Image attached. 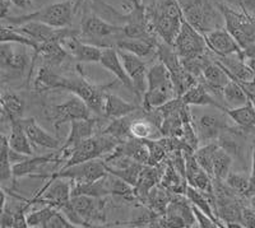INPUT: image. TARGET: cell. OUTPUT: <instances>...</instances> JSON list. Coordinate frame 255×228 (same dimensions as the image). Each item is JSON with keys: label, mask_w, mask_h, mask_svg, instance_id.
<instances>
[{"label": "cell", "mask_w": 255, "mask_h": 228, "mask_svg": "<svg viewBox=\"0 0 255 228\" xmlns=\"http://www.w3.org/2000/svg\"><path fill=\"white\" fill-rule=\"evenodd\" d=\"M46 228H77L61 211H56L47 222Z\"/></svg>", "instance_id": "cell-48"}, {"label": "cell", "mask_w": 255, "mask_h": 228, "mask_svg": "<svg viewBox=\"0 0 255 228\" xmlns=\"http://www.w3.org/2000/svg\"><path fill=\"white\" fill-rule=\"evenodd\" d=\"M194 126L199 142L204 144L218 140L230 129L226 116L221 114H204L195 120Z\"/></svg>", "instance_id": "cell-18"}, {"label": "cell", "mask_w": 255, "mask_h": 228, "mask_svg": "<svg viewBox=\"0 0 255 228\" xmlns=\"http://www.w3.org/2000/svg\"><path fill=\"white\" fill-rule=\"evenodd\" d=\"M181 99L189 106H211L223 113H226L227 110V107L221 104L217 97L207 88L206 84L200 81L195 86L191 87L190 90L186 91Z\"/></svg>", "instance_id": "cell-26"}, {"label": "cell", "mask_w": 255, "mask_h": 228, "mask_svg": "<svg viewBox=\"0 0 255 228\" xmlns=\"http://www.w3.org/2000/svg\"><path fill=\"white\" fill-rule=\"evenodd\" d=\"M247 63L249 64V67L255 72V56H253V58H248Z\"/></svg>", "instance_id": "cell-55"}, {"label": "cell", "mask_w": 255, "mask_h": 228, "mask_svg": "<svg viewBox=\"0 0 255 228\" xmlns=\"http://www.w3.org/2000/svg\"><path fill=\"white\" fill-rule=\"evenodd\" d=\"M183 15L202 35L225 27V17L215 0H179Z\"/></svg>", "instance_id": "cell-2"}, {"label": "cell", "mask_w": 255, "mask_h": 228, "mask_svg": "<svg viewBox=\"0 0 255 228\" xmlns=\"http://www.w3.org/2000/svg\"><path fill=\"white\" fill-rule=\"evenodd\" d=\"M232 165H234V157L220 145L216 150L215 159H213V179L226 180L229 173L231 172Z\"/></svg>", "instance_id": "cell-38"}, {"label": "cell", "mask_w": 255, "mask_h": 228, "mask_svg": "<svg viewBox=\"0 0 255 228\" xmlns=\"http://www.w3.org/2000/svg\"><path fill=\"white\" fill-rule=\"evenodd\" d=\"M58 211V208L52 205H45L44 208L35 212H29L27 214V225L31 228H46L47 222L52 217V214Z\"/></svg>", "instance_id": "cell-43"}, {"label": "cell", "mask_w": 255, "mask_h": 228, "mask_svg": "<svg viewBox=\"0 0 255 228\" xmlns=\"http://www.w3.org/2000/svg\"><path fill=\"white\" fill-rule=\"evenodd\" d=\"M229 74L213 55V60L209 61L208 65L204 68L203 77H202L200 82H203L207 88L211 91V93H213L217 99L222 100L223 87L229 83Z\"/></svg>", "instance_id": "cell-25"}, {"label": "cell", "mask_w": 255, "mask_h": 228, "mask_svg": "<svg viewBox=\"0 0 255 228\" xmlns=\"http://www.w3.org/2000/svg\"><path fill=\"white\" fill-rule=\"evenodd\" d=\"M220 144L218 142H212L207 143V144L202 145V147L198 148L194 152V156L197 158V161L199 162V165L207 171V172L213 177V159H215L216 150L218 149Z\"/></svg>", "instance_id": "cell-42"}, {"label": "cell", "mask_w": 255, "mask_h": 228, "mask_svg": "<svg viewBox=\"0 0 255 228\" xmlns=\"http://www.w3.org/2000/svg\"><path fill=\"white\" fill-rule=\"evenodd\" d=\"M193 211H194L195 220H197V226L200 228H217L218 225L212 220L211 217L207 216L206 213L198 209L197 207L193 205Z\"/></svg>", "instance_id": "cell-49"}, {"label": "cell", "mask_w": 255, "mask_h": 228, "mask_svg": "<svg viewBox=\"0 0 255 228\" xmlns=\"http://www.w3.org/2000/svg\"><path fill=\"white\" fill-rule=\"evenodd\" d=\"M133 115V114H131ZM131 115L124 116V117H119V118H114V120H110L109 124L105 126V129L100 133L108 134V135L114 136L115 139H118L120 143L125 142L128 139L133 138L130 131V126L131 122L134 120V116L131 118Z\"/></svg>", "instance_id": "cell-36"}, {"label": "cell", "mask_w": 255, "mask_h": 228, "mask_svg": "<svg viewBox=\"0 0 255 228\" xmlns=\"http://www.w3.org/2000/svg\"><path fill=\"white\" fill-rule=\"evenodd\" d=\"M13 5L19 9H28L32 6V0H10Z\"/></svg>", "instance_id": "cell-54"}, {"label": "cell", "mask_w": 255, "mask_h": 228, "mask_svg": "<svg viewBox=\"0 0 255 228\" xmlns=\"http://www.w3.org/2000/svg\"><path fill=\"white\" fill-rule=\"evenodd\" d=\"M159 186L174 194H186L188 190V181L185 177L174 167L166 158V168L159 181Z\"/></svg>", "instance_id": "cell-32"}, {"label": "cell", "mask_w": 255, "mask_h": 228, "mask_svg": "<svg viewBox=\"0 0 255 228\" xmlns=\"http://www.w3.org/2000/svg\"><path fill=\"white\" fill-rule=\"evenodd\" d=\"M176 97L171 74L162 61L153 64L148 69L147 91L142 100V107L145 111L163 106L166 102Z\"/></svg>", "instance_id": "cell-3"}, {"label": "cell", "mask_w": 255, "mask_h": 228, "mask_svg": "<svg viewBox=\"0 0 255 228\" xmlns=\"http://www.w3.org/2000/svg\"><path fill=\"white\" fill-rule=\"evenodd\" d=\"M131 135L138 139H159L162 136L161 129L144 116L142 107V116H134L130 126Z\"/></svg>", "instance_id": "cell-34"}, {"label": "cell", "mask_w": 255, "mask_h": 228, "mask_svg": "<svg viewBox=\"0 0 255 228\" xmlns=\"http://www.w3.org/2000/svg\"><path fill=\"white\" fill-rule=\"evenodd\" d=\"M159 43L151 42V41L139 40V38H120L116 41V47L119 50L131 52L139 58H148V56L157 54V47Z\"/></svg>", "instance_id": "cell-31"}, {"label": "cell", "mask_w": 255, "mask_h": 228, "mask_svg": "<svg viewBox=\"0 0 255 228\" xmlns=\"http://www.w3.org/2000/svg\"><path fill=\"white\" fill-rule=\"evenodd\" d=\"M225 17V27L238 41L241 49L245 50L255 42V18L217 1Z\"/></svg>", "instance_id": "cell-6"}, {"label": "cell", "mask_w": 255, "mask_h": 228, "mask_svg": "<svg viewBox=\"0 0 255 228\" xmlns=\"http://www.w3.org/2000/svg\"><path fill=\"white\" fill-rule=\"evenodd\" d=\"M100 64H101L102 67L108 70V72L113 73L116 77V79H118L123 86L127 87L128 90L134 93L133 82L129 78L127 70H125L124 64H123L122 58H120L118 47H105L104 51H102Z\"/></svg>", "instance_id": "cell-22"}, {"label": "cell", "mask_w": 255, "mask_h": 228, "mask_svg": "<svg viewBox=\"0 0 255 228\" xmlns=\"http://www.w3.org/2000/svg\"><path fill=\"white\" fill-rule=\"evenodd\" d=\"M166 161L161 162L156 166L144 165L142 173H140L139 181L135 185V193L139 199V204L143 205L145 198L149 194V191L157 185H159V181L162 179V175L165 172Z\"/></svg>", "instance_id": "cell-24"}, {"label": "cell", "mask_w": 255, "mask_h": 228, "mask_svg": "<svg viewBox=\"0 0 255 228\" xmlns=\"http://www.w3.org/2000/svg\"><path fill=\"white\" fill-rule=\"evenodd\" d=\"M15 43L1 42L0 45V63H1V77L3 81L22 78L23 74L31 70L32 56L27 52V47L22 45L20 49L14 46Z\"/></svg>", "instance_id": "cell-7"}, {"label": "cell", "mask_w": 255, "mask_h": 228, "mask_svg": "<svg viewBox=\"0 0 255 228\" xmlns=\"http://www.w3.org/2000/svg\"><path fill=\"white\" fill-rule=\"evenodd\" d=\"M215 55V54H213ZM215 59L222 65V68L226 70L229 77L235 81H255V72L249 67L247 63V59L244 55H229V56H216Z\"/></svg>", "instance_id": "cell-21"}, {"label": "cell", "mask_w": 255, "mask_h": 228, "mask_svg": "<svg viewBox=\"0 0 255 228\" xmlns=\"http://www.w3.org/2000/svg\"><path fill=\"white\" fill-rule=\"evenodd\" d=\"M143 6V0H122V8L124 13H131L136 8Z\"/></svg>", "instance_id": "cell-51"}, {"label": "cell", "mask_w": 255, "mask_h": 228, "mask_svg": "<svg viewBox=\"0 0 255 228\" xmlns=\"http://www.w3.org/2000/svg\"><path fill=\"white\" fill-rule=\"evenodd\" d=\"M249 204L253 208V211L255 212V195H252V197L249 198Z\"/></svg>", "instance_id": "cell-56"}, {"label": "cell", "mask_w": 255, "mask_h": 228, "mask_svg": "<svg viewBox=\"0 0 255 228\" xmlns=\"http://www.w3.org/2000/svg\"><path fill=\"white\" fill-rule=\"evenodd\" d=\"M68 81H69V78L58 74V73L52 70L50 65L45 64V65L38 68L37 74H36L33 83H32V88L37 93L56 90L67 91Z\"/></svg>", "instance_id": "cell-23"}, {"label": "cell", "mask_w": 255, "mask_h": 228, "mask_svg": "<svg viewBox=\"0 0 255 228\" xmlns=\"http://www.w3.org/2000/svg\"><path fill=\"white\" fill-rule=\"evenodd\" d=\"M172 193L163 189L162 186L157 185L152 189L145 198L143 205H145L149 211L154 212L158 216H165L168 208V204L171 202Z\"/></svg>", "instance_id": "cell-33"}, {"label": "cell", "mask_w": 255, "mask_h": 228, "mask_svg": "<svg viewBox=\"0 0 255 228\" xmlns=\"http://www.w3.org/2000/svg\"><path fill=\"white\" fill-rule=\"evenodd\" d=\"M1 115L3 120H8L9 124L15 120L23 118L26 102L18 93L13 91H3L1 92Z\"/></svg>", "instance_id": "cell-28"}, {"label": "cell", "mask_w": 255, "mask_h": 228, "mask_svg": "<svg viewBox=\"0 0 255 228\" xmlns=\"http://www.w3.org/2000/svg\"><path fill=\"white\" fill-rule=\"evenodd\" d=\"M106 120V117H105ZM105 120L99 117H90L83 118V120H74L70 122V131L68 134L67 139L64 144L60 147V152H68L79 143H82L86 139L91 138V136L96 135L97 133L102 131L106 125H104Z\"/></svg>", "instance_id": "cell-14"}, {"label": "cell", "mask_w": 255, "mask_h": 228, "mask_svg": "<svg viewBox=\"0 0 255 228\" xmlns=\"http://www.w3.org/2000/svg\"><path fill=\"white\" fill-rule=\"evenodd\" d=\"M243 225L244 227L255 228V212L250 204H247L243 209Z\"/></svg>", "instance_id": "cell-50"}, {"label": "cell", "mask_w": 255, "mask_h": 228, "mask_svg": "<svg viewBox=\"0 0 255 228\" xmlns=\"http://www.w3.org/2000/svg\"><path fill=\"white\" fill-rule=\"evenodd\" d=\"M108 166L106 162L100 158L91 159V161L70 166L65 170H58L56 172H50L46 175H41L37 179L54 180L63 177L73 182H92L102 179L108 175Z\"/></svg>", "instance_id": "cell-9"}, {"label": "cell", "mask_w": 255, "mask_h": 228, "mask_svg": "<svg viewBox=\"0 0 255 228\" xmlns=\"http://www.w3.org/2000/svg\"><path fill=\"white\" fill-rule=\"evenodd\" d=\"M69 55L78 63H100L104 49L92 43L84 42L79 38V35L69 36L61 41Z\"/></svg>", "instance_id": "cell-20"}, {"label": "cell", "mask_w": 255, "mask_h": 228, "mask_svg": "<svg viewBox=\"0 0 255 228\" xmlns=\"http://www.w3.org/2000/svg\"><path fill=\"white\" fill-rule=\"evenodd\" d=\"M79 4L73 0H63L56 1L50 5L22 15H9L4 18L3 23L9 26H19L27 22H40V23L49 24L55 28H64L72 24L73 15L76 13Z\"/></svg>", "instance_id": "cell-1"}, {"label": "cell", "mask_w": 255, "mask_h": 228, "mask_svg": "<svg viewBox=\"0 0 255 228\" xmlns=\"http://www.w3.org/2000/svg\"><path fill=\"white\" fill-rule=\"evenodd\" d=\"M119 50V49H118ZM120 58H122L124 68L127 70L129 78L131 79L134 86V95H135L136 100L142 102L143 96H144L145 91H147L148 84V68L147 64L143 61L142 58L134 55L131 52L124 51V50H119Z\"/></svg>", "instance_id": "cell-15"}, {"label": "cell", "mask_w": 255, "mask_h": 228, "mask_svg": "<svg viewBox=\"0 0 255 228\" xmlns=\"http://www.w3.org/2000/svg\"><path fill=\"white\" fill-rule=\"evenodd\" d=\"M140 109H142V106H139V105L133 104V102H128L125 100H123L122 97H119V96L108 93L106 101H105L104 116L106 118H109V120H114V118L131 115V114L136 113Z\"/></svg>", "instance_id": "cell-29"}, {"label": "cell", "mask_w": 255, "mask_h": 228, "mask_svg": "<svg viewBox=\"0 0 255 228\" xmlns=\"http://www.w3.org/2000/svg\"><path fill=\"white\" fill-rule=\"evenodd\" d=\"M0 42H12L19 43L28 46L29 49L35 50L37 49L38 42L28 36L20 33L18 29H15L14 26H9V24H1V36H0Z\"/></svg>", "instance_id": "cell-40"}, {"label": "cell", "mask_w": 255, "mask_h": 228, "mask_svg": "<svg viewBox=\"0 0 255 228\" xmlns=\"http://www.w3.org/2000/svg\"><path fill=\"white\" fill-rule=\"evenodd\" d=\"M227 185L235 190L239 195L245 198H249V189H250V175L245 172H230L227 179L225 180Z\"/></svg>", "instance_id": "cell-44"}, {"label": "cell", "mask_w": 255, "mask_h": 228, "mask_svg": "<svg viewBox=\"0 0 255 228\" xmlns=\"http://www.w3.org/2000/svg\"><path fill=\"white\" fill-rule=\"evenodd\" d=\"M222 100L227 109H236V107H240L249 102L247 93L244 92L240 84L231 78H230L229 83L223 87Z\"/></svg>", "instance_id": "cell-37"}, {"label": "cell", "mask_w": 255, "mask_h": 228, "mask_svg": "<svg viewBox=\"0 0 255 228\" xmlns=\"http://www.w3.org/2000/svg\"><path fill=\"white\" fill-rule=\"evenodd\" d=\"M42 114L47 121L52 122V125L58 129L60 125L65 124V122L90 118L91 109L81 97L74 95V97L67 100L63 104L45 106L42 109Z\"/></svg>", "instance_id": "cell-8"}, {"label": "cell", "mask_w": 255, "mask_h": 228, "mask_svg": "<svg viewBox=\"0 0 255 228\" xmlns=\"http://www.w3.org/2000/svg\"><path fill=\"white\" fill-rule=\"evenodd\" d=\"M255 195V142L253 145V165L252 173H250V189H249V198Z\"/></svg>", "instance_id": "cell-52"}, {"label": "cell", "mask_w": 255, "mask_h": 228, "mask_svg": "<svg viewBox=\"0 0 255 228\" xmlns=\"http://www.w3.org/2000/svg\"><path fill=\"white\" fill-rule=\"evenodd\" d=\"M226 5L255 18V0H221Z\"/></svg>", "instance_id": "cell-47"}, {"label": "cell", "mask_w": 255, "mask_h": 228, "mask_svg": "<svg viewBox=\"0 0 255 228\" xmlns=\"http://www.w3.org/2000/svg\"><path fill=\"white\" fill-rule=\"evenodd\" d=\"M226 115L235 125L255 131V106L250 101L236 109H227Z\"/></svg>", "instance_id": "cell-35"}, {"label": "cell", "mask_w": 255, "mask_h": 228, "mask_svg": "<svg viewBox=\"0 0 255 228\" xmlns=\"http://www.w3.org/2000/svg\"><path fill=\"white\" fill-rule=\"evenodd\" d=\"M183 130L184 121L183 117H181V114H176V115L163 117L162 125H161V133H162V136H177V138H181V135H183Z\"/></svg>", "instance_id": "cell-45"}, {"label": "cell", "mask_w": 255, "mask_h": 228, "mask_svg": "<svg viewBox=\"0 0 255 228\" xmlns=\"http://www.w3.org/2000/svg\"><path fill=\"white\" fill-rule=\"evenodd\" d=\"M14 27L20 33L33 38L37 42H45V41H60L61 42L64 38L69 37V36L81 35L79 29H73L69 27L55 28V27L40 23V22H27V23Z\"/></svg>", "instance_id": "cell-16"}, {"label": "cell", "mask_w": 255, "mask_h": 228, "mask_svg": "<svg viewBox=\"0 0 255 228\" xmlns=\"http://www.w3.org/2000/svg\"><path fill=\"white\" fill-rule=\"evenodd\" d=\"M81 35L79 38L84 42L92 43L102 49L105 47H115L109 38L113 37L116 41L123 38V26H116L104 19L93 10H84L81 22Z\"/></svg>", "instance_id": "cell-4"}, {"label": "cell", "mask_w": 255, "mask_h": 228, "mask_svg": "<svg viewBox=\"0 0 255 228\" xmlns=\"http://www.w3.org/2000/svg\"><path fill=\"white\" fill-rule=\"evenodd\" d=\"M22 124H23L24 131L32 144L47 148V149H60V142L52 135H50L46 130L42 129L36 121L35 117L22 118Z\"/></svg>", "instance_id": "cell-27"}, {"label": "cell", "mask_w": 255, "mask_h": 228, "mask_svg": "<svg viewBox=\"0 0 255 228\" xmlns=\"http://www.w3.org/2000/svg\"><path fill=\"white\" fill-rule=\"evenodd\" d=\"M73 1H76V3H78L79 5H81V3L83 1V0H73Z\"/></svg>", "instance_id": "cell-57"}, {"label": "cell", "mask_w": 255, "mask_h": 228, "mask_svg": "<svg viewBox=\"0 0 255 228\" xmlns=\"http://www.w3.org/2000/svg\"><path fill=\"white\" fill-rule=\"evenodd\" d=\"M148 148V153H149V159H148V165L156 166L161 162L166 161L167 153L163 145L159 143L158 139H143Z\"/></svg>", "instance_id": "cell-46"}, {"label": "cell", "mask_w": 255, "mask_h": 228, "mask_svg": "<svg viewBox=\"0 0 255 228\" xmlns=\"http://www.w3.org/2000/svg\"><path fill=\"white\" fill-rule=\"evenodd\" d=\"M10 0H0V17L1 19L10 15V6H12Z\"/></svg>", "instance_id": "cell-53"}, {"label": "cell", "mask_w": 255, "mask_h": 228, "mask_svg": "<svg viewBox=\"0 0 255 228\" xmlns=\"http://www.w3.org/2000/svg\"><path fill=\"white\" fill-rule=\"evenodd\" d=\"M8 140L9 145H10L13 150H15V152L20 154H24V156H33L32 143L28 136H27L26 131H24L22 118L10 122V134L8 136Z\"/></svg>", "instance_id": "cell-30"}, {"label": "cell", "mask_w": 255, "mask_h": 228, "mask_svg": "<svg viewBox=\"0 0 255 228\" xmlns=\"http://www.w3.org/2000/svg\"><path fill=\"white\" fill-rule=\"evenodd\" d=\"M197 220H195L193 204L188 199L185 194H174L172 193L171 202L168 204L165 216L161 220V227L172 228V227H194Z\"/></svg>", "instance_id": "cell-11"}, {"label": "cell", "mask_w": 255, "mask_h": 228, "mask_svg": "<svg viewBox=\"0 0 255 228\" xmlns=\"http://www.w3.org/2000/svg\"><path fill=\"white\" fill-rule=\"evenodd\" d=\"M0 180L5 185L8 181H14L13 176V162L10 158V145L5 135H1V147H0Z\"/></svg>", "instance_id": "cell-39"}, {"label": "cell", "mask_w": 255, "mask_h": 228, "mask_svg": "<svg viewBox=\"0 0 255 228\" xmlns=\"http://www.w3.org/2000/svg\"><path fill=\"white\" fill-rule=\"evenodd\" d=\"M143 167H144V165H142V163H139V162H133L131 165L123 168H114V167H110V166H108V172L111 173V175H115V176L120 177V179L124 180L125 182L130 184L131 186L135 188V185L138 184V181H139V177H140V173H142Z\"/></svg>", "instance_id": "cell-41"}, {"label": "cell", "mask_w": 255, "mask_h": 228, "mask_svg": "<svg viewBox=\"0 0 255 228\" xmlns=\"http://www.w3.org/2000/svg\"><path fill=\"white\" fill-rule=\"evenodd\" d=\"M156 55L159 61L165 64L170 74H171L176 97H183L186 91L190 90L191 87L195 86L199 82V79L195 78L194 75L185 69V67L181 63V58L172 45H168V43L161 41L158 47H157Z\"/></svg>", "instance_id": "cell-5"}, {"label": "cell", "mask_w": 255, "mask_h": 228, "mask_svg": "<svg viewBox=\"0 0 255 228\" xmlns=\"http://www.w3.org/2000/svg\"><path fill=\"white\" fill-rule=\"evenodd\" d=\"M60 162H65V158L59 150L58 154H46V156L38 157H27L23 161L18 162L13 165V176L14 181L19 177H37L40 175H45L49 171L46 170L47 166H58Z\"/></svg>", "instance_id": "cell-17"}, {"label": "cell", "mask_w": 255, "mask_h": 228, "mask_svg": "<svg viewBox=\"0 0 255 228\" xmlns=\"http://www.w3.org/2000/svg\"><path fill=\"white\" fill-rule=\"evenodd\" d=\"M204 37L209 51L213 52L216 56H229L235 54L244 55V50L241 49L235 37L227 31L226 27L209 32L204 35Z\"/></svg>", "instance_id": "cell-19"}, {"label": "cell", "mask_w": 255, "mask_h": 228, "mask_svg": "<svg viewBox=\"0 0 255 228\" xmlns=\"http://www.w3.org/2000/svg\"><path fill=\"white\" fill-rule=\"evenodd\" d=\"M172 46L175 47L180 58H194L209 51L204 35L197 31L185 18H183L181 31Z\"/></svg>", "instance_id": "cell-12"}, {"label": "cell", "mask_w": 255, "mask_h": 228, "mask_svg": "<svg viewBox=\"0 0 255 228\" xmlns=\"http://www.w3.org/2000/svg\"><path fill=\"white\" fill-rule=\"evenodd\" d=\"M110 87H113V84L96 86L84 77L83 73H81L79 78H69L67 91L81 97L88 105L91 111L99 115H104L105 101H106V96L109 93L108 90Z\"/></svg>", "instance_id": "cell-10"}, {"label": "cell", "mask_w": 255, "mask_h": 228, "mask_svg": "<svg viewBox=\"0 0 255 228\" xmlns=\"http://www.w3.org/2000/svg\"><path fill=\"white\" fill-rule=\"evenodd\" d=\"M73 208L87 223L88 227H96L95 223H106V197L95 198L88 195H76L70 199Z\"/></svg>", "instance_id": "cell-13"}]
</instances>
